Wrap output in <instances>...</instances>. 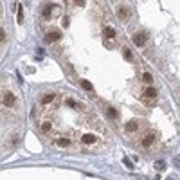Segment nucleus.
<instances>
[{
  "label": "nucleus",
  "instance_id": "1",
  "mask_svg": "<svg viewBox=\"0 0 180 180\" xmlns=\"http://www.w3.org/2000/svg\"><path fill=\"white\" fill-rule=\"evenodd\" d=\"M157 142V133L155 131H146L139 137V148L141 150H151Z\"/></svg>",
  "mask_w": 180,
  "mask_h": 180
},
{
  "label": "nucleus",
  "instance_id": "2",
  "mask_svg": "<svg viewBox=\"0 0 180 180\" xmlns=\"http://www.w3.org/2000/svg\"><path fill=\"white\" fill-rule=\"evenodd\" d=\"M16 94L15 92H11V90H2V104H4V108H15L16 106Z\"/></svg>",
  "mask_w": 180,
  "mask_h": 180
},
{
  "label": "nucleus",
  "instance_id": "3",
  "mask_svg": "<svg viewBox=\"0 0 180 180\" xmlns=\"http://www.w3.org/2000/svg\"><path fill=\"white\" fill-rule=\"evenodd\" d=\"M117 16L121 18L123 22H128V20L131 18V9H130V5L119 4V5H117Z\"/></svg>",
  "mask_w": 180,
  "mask_h": 180
},
{
  "label": "nucleus",
  "instance_id": "4",
  "mask_svg": "<svg viewBox=\"0 0 180 180\" xmlns=\"http://www.w3.org/2000/svg\"><path fill=\"white\" fill-rule=\"evenodd\" d=\"M131 42L137 45V47H144L148 43V34L146 32H133L131 34Z\"/></svg>",
  "mask_w": 180,
  "mask_h": 180
},
{
  "label": "nucleus",
  "instance_id": "5",
  "mask_svg": "<svg viewBox=\"0 0 180 180\" xmlns=\"http://www.w3.org/2000/svg\"><path fill=\"white\" fill-rule=\"evenodd\" d=\"M139 128H141V121H137V119H131L124 124V131L126 133H137Z\"/></svg>",
  "mask_w": 180,
  "mask_h": 180
},
{
  "label": "nucleus",
  "instance_id": "6",
  "mask_svg": "<svg viewBox=\"0 0 180 180\" xmlns=\"http://www.w3.org/2000/svg\"><path fill=\"white\" fill-rule=\"evenodd\" d=\"M157 96H158V92H157L155 86H144V88H142V97L148 99V101H153Z\"/></svg>",
  "mask_w": 180,
  "mask_h": 180
},
{
  "label": "nucleus",
  "instance_id": "7",
  "mask_svg": "<svg viewBox=\"0 0 180 180\" xmlns=\"http://www.w3.org/2000/svg\"><path fill=\"white\" fill-rule=\"evenodd\" d=\"M81 142H83L85 146H94V144L97 142V135H96V133L86 131V133H83V135H81Z\"/></svg>",
  "mask_w": 180,
  "mask_h": 180
},
{
  "label": "nucleus",
  "instance_id": "8",
  "mask_svg": "<svg viewBox=\"0 0 180 180\" xmlns=\"http://www.w3.org/2000/svg\"><path fill=\"white\" fill-rule=\"evenodd\" d=\"M59 40H61V32L59 31H49L45 34V42L47 43H54V42H59Z\"/></svg>",
  "mask_w": 180,
  "mask_h": 180
},
{
  "label": "nucleus",
  "instance_id": "9",
  "mask_svg": "<svg viewBox=\"0 0 180 180\" xmlns=\"http://www.w3.org/2000/svg\"><path fill=\"white\" fill-rule=\"evenodd\" d=\"M54 7H56L54 4H47V5H45V7H43V13H42L43 20H51V18H52V15H54Z\"/></svg>",
  "mask_w": 180,
  "mask_h": 180
},
{
  "label": "nucleus",
  "instance_id": "10",
  "mask_svg": "<svg viewBox=\"0 0 180 180\" xmlns=\"http://www.w3.org/2000/svg\"><path fill=\"white\" fill-rule=\"evenodd\" d=\"M56 99V92H47V94H43L42 96V99H40V103H42L43 106H47V104H51L52 101Z\"/></svg>",
  "mask_w": 180,
  "mask_h": 180
},
{
  "label": "nucleus",
  "instance_id": "11",
  "mask_svg": "<svg viewBox=\"0 0 180 180\" xmlns=\"http://www.w3.org/2000/svg\"><path fill=\"white\" fill-rule=\"evenodd\" d=\"M54 144L59 146V148H70V146H72V142H70L69 137H56L54 139Z\"/></svg>",
  "mask_w": 180,
  "mask_h": 180
},
{
  "label": "nucleus",
  "instance_id": "12",
  "mask_svg": "<svg viewBox=\"0 0 180 180\" xmlns=\"http://www.w3.org/2000/svg\"><path fill=\"white\" fill-rule=\"evenodd\" d=\"M103 36L106 40H114L115 38V29L112 27V25H104V27H103Z\"/></svg>",
  "mask_w": 180,
  "mask_h": 180
},
{
  "label": "nucleus",
  "instance_id": "13",
  "mask_svg": "<svg viewBox=\"0 0 180 180\" xmlns=\"http://www.w3.org/2000/svg\"><path fill=\"white\" fill-rule=\"evenodd\" d=\"M40 131L42 133H51L52 131V123L51 121H42L40 123Z\"/></svg>",
  "mask_w": 180,
  "mask_h": 180
},
{
  "label": "nucleus",
  "instance_id": "14",
  "mask_svg": "<svg viewBox=\"0 0 180 180\" xmlns=\"http://www.w3.org/2000/svg\"><path fill=\"white\" fill-rule=\"evenodd\" d=\"M142 81L148 85V86H151V83H153V76L150 74V72H142Z\"/></svg>",
  "mask_w": 180,
  "mask_h": 180
},
{
  "label": "nucleus",
  "instance_id": "15",
  "mask_svg": "<svg viewBox=\"0 0 180 180\" xmlns=\"http://www.w3.org/2000/svg\"><path fill=\"white\" fill-rule=\"evenodd\" d=\"M106 114H108L112 119H117V117H119V112L114 108V106H108V108H106Z\"/></svg>",
  "mask_w": 180,
  "mask_h": 180
},
{
  "label": "nucleus",
  "instance_id": "16",
  "mask_svg": "<svg viewBox=\"0 0 180 180\" xmlns=\"http://www.w3.org/2000/svg\"><path fill=\"white\" fill-rule=\"evenodd\" d=\"M123 56L128 59V61H133V54H131V51L128 47H123Z\"/></svg>",
  "mask_w": 180,
  "mask_h": 180
},
{
  "label": "nucleus",
  "instance_id": "17",
  "mask_svg": "<svg viewBox=\"0 0 180 180\" xmlns=\"http://www.w3.org/2000/svg\"><path fill=\"white\" fill-rule=\"evenodd\" d=\"M16 142H18V135H11V142H9V144H5V148L11 150L13 146H16Z\"/></svg>",
  "mask_w": 180,
  "mask_h": 180
},
{
  "label": "nucleus",
  "instance_id": "18",
  "mask_svg": "<svg viewBox=\"0 0 180 180\" xmlns=\"http://www.w3.org/2000/svg\"><path fill=\"white\" fill-rule=\"evenodd\" d=\"M81 86H83L85 90H88V92H92V90H94V86H92V83H90V81H86V79H83V81H81Z\"/></svg>",
  "mask_w": 180,
  "mask_h": 180
},
{
  "label": "nucleus",
  "instance_id": "19",
  "mask_svg": "<svg viewBox=\"0 0 180 180\" xmlns=\"http://www.w3.org/2000/svg\"><path fill=\"white\" fill-rule=\"evenodd\" d=\"M24 22V9H22V5L18 7V24H22Z\"/></svg>",
  "mask_w": 180,
  "mask_h": 180
},
{
  "label": "nucleus",
  "instance_id": "20",
  "mask_svg": "<svg viewBox=\"0 0 180 180\" xmlns=\"http://www.w3.org/2000/svg\"><path fill=\"white\" fill-rule=\"evenodd\" d=\"M123 160H124V164H126V168H128V169H133V168H135V166H133V164H131V160H130V158H128V157H124V158H123Z\"/></svg>",
  "mask_w": 180,
  "mask_h": 180
},
{
  "label": "nucleus",
  "instance_id": "21",
  "mask_svg": "<svg viewBox=\"0 0 180 180\" xmlns=\"http://www.w3.org/2000/svg\"><path fill=\"white\" fill-rule=\"evenodd\" d=\"M69 24H70V22H69V16H63V18H61V25L67 29V27H69Z\"/></svg>",
  "mask_w": 180,
  "mask_h": 180
},
{
  "label": "nucleus",
  "instance_id": "22",
  "mask_svg": "<svg viewBox=\"0 0 180 180\" xmlns=\"http://www.w3.org/2000/svg\"><path fill=\"white\" fill-rule=\"evenodd\" d=\"M0 42H2V43L5 42V31L4 29H0Z\"/></svg>",
  "mask_w": 180,
  "mask_h": 180
},
{
  "label": "nucleus",
  "instance_id": "23",
  "mask_svg": "<svg viewBox=\"0 0 180 180\" xmlns=\"http://www.w3.org/2000/svg\"><path fill=\"white\" fill-rule=\"evenodd\" d=\"M164 168V162H160V160H158L157 164H155V169H162Z\"/></svg>",
  "mask_w": 180,
  "mask_h": 180
}]
</instances>
